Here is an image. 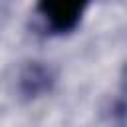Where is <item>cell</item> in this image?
Segmentation results:
<instances>
[{
	"mask_svg": "<svg viewBox=\"0 0 127 127\" xmlns=\"http://www.w3.org/2000/svg\"><path fill=\"white\" fill-rule=\"evenodd\" d=\"M91 0H38L36 16L50 36H67L79 24Z\"/></svg>",
	"mask_w": 127,
	"mask_h": 127,
	"instance_id": "6da1fadb",
	"label": "cell"
},
{
	"mask_svg": "<svg viewBox=\"0 0 127 127\" xmlns=\"http://www.w3.org/2000/svg\"><path fill=\"white\" fill-rule=\"evenodd\" d=\"M56 85V71L44 62H28L22 65L16 89L22 101H34L38 97L48 95Z\"/></svg>",
	"mask_w": 127,
	"mask_h": 127,
	"instance_id": "7a4b0ae2",
	"label": "cell"
},
{
	"mask_svg": "<svg viewBox=\"0 0 127 127\" xmlns=\"http://www.w3.org/2000/svg\"><path fill=\"white\" fill-rule=\"evenodd\" d=\"M109 123L113 127H127V97H119L111 103L109 109Z\"/></svg>",
	"mask_w": 127,
	"mask_h": 127,
	"instance_id": "3957f363",
	"label": "cell"
},
{
	"mask_svg": "<svg viewBox=\"0 0 127 127\" xmlns=\"http://www.w3.org/2000/svg\"><path fill=\"white\" fill-rule=\"evenodd\" d=\"M119 85H121V95H123V97H127V64H125V65H123V69H121Z\"/></svg>",
	"mask_w": 127,
	"mask_h": 127,
	"instance_id": "277c9868",
	"label": "cell"
}]
</instances>
